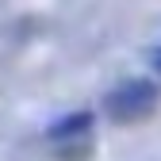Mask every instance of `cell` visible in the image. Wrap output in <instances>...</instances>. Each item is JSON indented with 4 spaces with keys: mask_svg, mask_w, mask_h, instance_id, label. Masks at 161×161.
<instances>
[{
    "mask_svg": "<svg viewBox=\"0 0 161 161\" xmlns=\"http://www.w3.org/2000/svg\"><path fill=\"white\" fill-rule=\"evenodd\" d=\"M153 104H157V85L153 80H142V77H130L123 85H115L108 92V100H104V108H108V115L115 123H134Z\"/></svg>",
    "mask_w": 161,
    "mask_h": 161,
    "instance_id": "obj_1",
    "label": "cell"
},
{
    "mask_svg": "<svg viewBox=\"0 0 161 161\" xmlns=\"http://www.w3.org/2000/svg\"><path fill=\"white\" fill-rule=\"evenodd\" d=\"M88 134H92V115L88 111H73V115L58 119L50 127V146H54V153L62 161H77L88 150Z\"/></svg>",
    "mask_w": 161,
    "mask_h": 161,
    "instance_id": "obj_2",
    "label": "cell"
},
{
    "mask_svg": "<svg viewBox=\"0 0 161 161\" xmlns=\"http://www.w3.org/2000/svg\"><path fill=\"white\" fill-rule=\"evenodd\" d=\"M153 65H157V73H161V50H157V58H153Z\"/></svg>",
    "mask_w": 161,
    "mask_h": 161,
    "instance_id": "obj_3",
    "label": "cell"
}]
</instances>
